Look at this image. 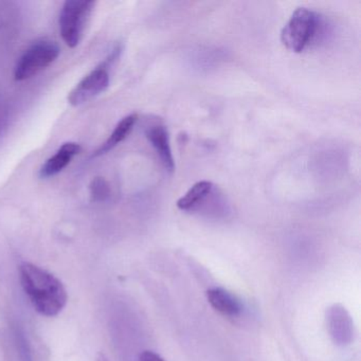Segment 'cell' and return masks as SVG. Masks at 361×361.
<instances>
[{"instance_id":"1","label":"cell","mask_w":361,"mask_h":361,"mask_svg":"<svg viewBox=\"0 0 361 361\" xmlns=\"http://www.w3.org/2000/svg\"><path fill=\"white\" fill-rule=\"evenodd\" d=\"M20 279L25 293L42 316L51 318L64 310L68 300L66 288L51 272L26 262L20 266Z\"/></svg>"},{"instance_id":"2","label":"cell","mask_w":361,"mask_h":361,"mask_svg":"<svg viewBox=\"0 0 361 361\" xmlns=\"http://www.w3.org/2000/svg\"><path fill=\"white\" fill-rule=\"evenodd\" d=\"M320 25L316 12L307 8H298L281 32V41L289 51L301 54L314 41Z\"/></svg>"},{"instance_id":"3","label":"cell","mask_w":361,"mask_h":361,"mask_svg":"<svg viewBox=\"0 0 361 361\" xmlns=\"http://www.w3.org/2000/svg\"><path fill=\"white\" fill-rule=\"evenodd\" d=\"M94 5V0H68L63 6L60 14V32L68 47H77L83 39Z\"/></svg>"},{"instance_id":"4","label":"cell","mask_w":361,"mask_h":361,"mask_svg":"<svg viewBox=\"0 0 361 361\" xmlns=\"http://www.w3.org/2000/svg\"><path fill=\"white\" fill-rule=\"evenodd\" d=\"M60 56V47L56 42H37L24 52L14 69V79L22 82L37 75L49 67Z\"/></svg>"},{"instance_id":"5","label":"cell","mask_w":361,"mask_h":361,"mask_svg":"<svg viewBox=\"0 0 361 361\" xmlns=\"http://www.w3.org/2000/svg\"><path fill=\"white\" fill-rule=\"evenodd\" d=\"M118 56L111 54L102 65L88 73L73 90L68 96V102L73 106H80L88 101L98 97L104 92L109 85V67L115 61L118 60Z\"/></svg>"},{"instance_id":"6","label":"cell","mask_w":361,"mask_h":361,"mask_svg":"<svg viewBox=\"0 0 361 361\" xmlns=\"http://www.w3.org/2000/svg\"><path fill=\"white\" fill-rule=\"evenodd\" d=\"M327 329L334 343L348 345L354 339V323L345 307L334 304L326 312Z\"/></svg>"},{"instance_id":"7","label":"cell","mask_w":361,"mask_h":361,"mask_svg":"<svg viewBox=\"0 0 361 361\" xmlns=\"http://www.w3.org/2000/svg\"><path fill=\"white\" fill-rule=\"evenodd\" d=\"M145 136L151 142L152 147L159 156L164 169L168 172H174L175 162L171 149L170 136L166 126L162 123H153L145 128Z\"/></svg>"},{"instance_id":"8","label":"cell","mask_w":361,"mask_h":361,"mask_svg":"<svg viewBox=\"0 0 361 361\" xmlns=\"http://www.w3.org/2000/svg\"><path fill=\"white\" fill-rule=\"evenodd\" d=\"M207 300L216 312L228 318H238L244 312L242 300L231 291L214 287L207 291Z\"/></svg>"},{"instance_id":"9","label":"cell","mask_w":361,"mask_h":361,"mask_svg":"<svg viewBox=\"0 0 361 361\" xmlns=\"http://www.w3.org/2000/svg\"><path fill=\"white\" fill-rule=\"evenodd\" d=\"M80 151H81V147L78 143H64L42 166L39 170V177L42 179H47L56 176L71 164V160L80 153Z\"/></svg>"},{"instance_id":"10","label":"cell","mask_w":361,"mask_h":361,"mask_svg":"<svg viewBox=\"0 0 361 361\" xmlns=\"http://www.w3.org/2000/svg\"><path fill=\"white\" fill-rule=\"evenodd\" d=\"M214 185L211 181L202 180L190 188L189 191L181 196L177 202V208L181 211H195L202 206V202L211 195Z\"/></svg>"},{"instance_id":"11","label":"cell","mask_w":361,"mask_h":361,"mask_svg":"<svg viewBox=\"0 0 361 361\" xmlns=\"http://www.w3.org/2000/svg\"><path fill=\"white\" fill-rule=\"evenodd\" d=\"M137 120H138V116H137L136 114H130V115L123 118V119L117 124V126H116L115 130L111 133L109 138L94 152L92 157H99V156L105 155V154L109 153L111 149H115L122 141L126 140V137L130 134L133 128H134Z\"/></svg>"},{"instance_id":"12","label":"cell","mask_w":361,"mask_h":361,"mask_svg":"<svg viewBox=\"0 0 361 361\" xmlns=\"http://www.w3.org/2000/svg\"><path fill=\"white\" fill-rule=\"evenodd\" d=\"M14 338H16V346H18L20 360L33 361L30 343H29L28 338L26 337V334H25L24 329L22 327L16 326V329H14Z\"/></svg>"},{"instance_id":"13","label":"cell","mask_w":361,"mask_h":361,"mask_svg":"<svg viewBox=\"0 0 361 361\" xmlns=\"http://www.w3.org/2000/svg\"><path fill=\"white\" fill-rule=\"evenodd\" d=\"M90 192H92V200H96V202L104 200L109 194V185L104 179H94L92 185H90Z\"/></svg>"},{"instance_id":"14","label":"cell","mask_w":361,"mask_h":361,"mask_svg":"<svg viewBox=\"0 0 361 361\" xmlns=\"http://www.w3.org/2000/svg\"><path fill=\"white\" fill-rule=\"evenodd\" d=\"M139 361H166L161 356L152 352V350H145L139 357Z\"/></svg>"},{"instance_id":"15","label":"cell","mask_w":361,"mask_h":361,"mask_svg":"<svg viewBox=\"0 0 361 361\" xmlns=\"http://www.w3.org/2000/svg\"><path fill=\"white\" fill-rule=\"evenodd\" d=\"M97 361H109V359L106 358V356H105L104 354H100L99 355Z\"/></svg>"}]
</instances>
